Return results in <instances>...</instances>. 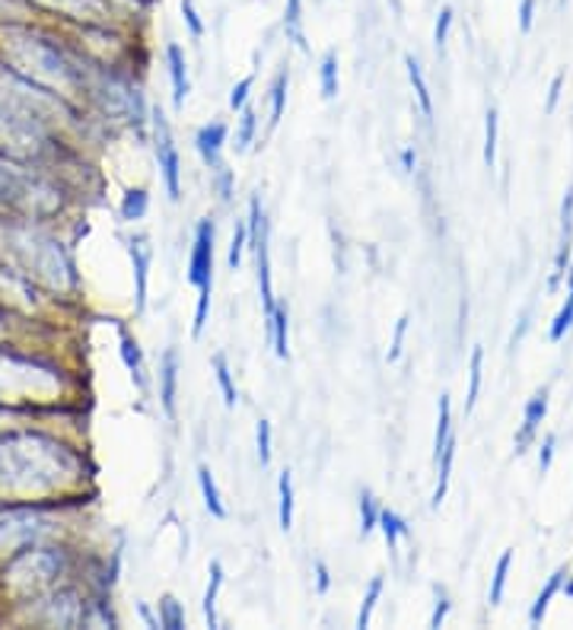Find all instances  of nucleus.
Masks as SVG:
<instances>
[{
  "instance_id": "f257e3e1",
  "label": "nucleus",
  "mask_w": 573,
  "mask_h": 630,
  "mask_svg": "<svg viewBox=\"0 0 573 630\" xmlns=\"http://www.w3.org/2000/svg\"><path fill=\"white\" fill-rule=\"evenodd\" d=\"M84 480V455L42 430L0 433V497L45 500Z\"/></svg>"
},
{
  "instance_id": "f03ea898",
  "label": "nucleus",
  "mask_w": 573,
  "mask_h": 630,
  "mask_svg": "<svg viewBox=\"0 0 573 630\" xmlns=\"http://www.w3.org/2000/svg\"><path fill=\"white\" fill-rule=\"evenodd\" d=\"M3 55L13 70L30 77L35 84L48 87H77L84 84V74L77 64L58 48V42L38 35V32L23 30V26H7L3 30Z\"/></svg>"
},
{
  "instance_id": "7ed1b4c3",
  "label": "nucleus",
  "mask_w": 573,
  "mask_h": 630,
  "mask_svg": "<svg viewBox=\"0 0 573 630\" xmlns=\"http://www.w3.org/2000/svg\"><path fill=\"white\" fill-rule=\"evenodd\" d=\"M58 395L60 369L55 363L0 347V405L16 411L20 401L42 405V401H58Z\"/></svg>"
},
{
  "instance_id": "20e7f679",
  "label": "nucleus",
  "mask_w": 573,
  "mask_h": 630,
  "mask_svg": "<svg viewBox=\"0 0 573 630\" xmlns=\"http://www.w3.org/2000/svg\"><path fill=\"white\" fill-rule=\"evenodd\" d=\"M70 567V557L64 548H48V544H32L16 554L7 557V564L0 567V583L7 589V596L16 601L35 599L45 589L58 586V579Z\"/></svg>"
},
{
  "instance_id": "39448f33",
  "label": "nucleus",
  "mask_w": 573,
  "mask_h": 630,
  "mask_svg": "<svg viewBox=\"0 0 573 630\" xmlns=\"http://www.w3.org/2000/svg\"><path fill=\"white\" fill-rule=\"evenodd\" d=\"M0 208L20 210L26 220H38L60 208V191L55 181L0 153Z\"/></svg>"
},
{
  "instance_id": "423d86ee",
  "label": "nucleus",
  "mask_w": 573,
  "mask_h": 630,
  "mask_svg": "<svg viewBox=\"0 0 573 630\" xmlns=\"http://www.w3.org/2000/svg\"><path fill=\"white\" fill-rule=\"evenodd\" d=\"M10 242L23 262V268L30 277H38L42 284H48L52 290H64V287H74V265L67 258V252L60 248V242L52 236L32 230V226H16L10 230Z\"/></svg>"
},
{
  "instance_id": "0eeeda50",
  "label": "nucleus",
  "mask_w": 573,
  "mask_h": 630,
  "mask_svg": "<svg viewBox=\"0 0 573 630\" xmlns=\"http://www.w3.org/2000/svg\"><path fill=\"white\" fill-rule=\"evenodd\" d=\"M58 516L38 500L0 504V557H10L23 548H32L55 535Z\"/></svg>"
},
{
  "instance_id": "6e6552de",
  "label": "nucleus",
  "mask_w": 573,
  "mask_h": 630,
  "mask_svg": "<svg viewBox=\"0 0 573 630\" xmlns=\"http://www.w3.org/2000/svg\"><path fill=\"white\" fill-rule=\"evenodd\" d=\"M26 605L32 621L45 628H84L90 621V601L74 586H52Z\"/></svg>"
},
{
  "instance_id": "1a4fd4ad",
  "label": "nucleus",
  "mask_w": 573,
  "mask_h": 630,
  "mask_svg": "<svg viewBox=\"0 0 573 630\" xmlns=\"http://www.w3.org/2000/svg\"><path fill=\"white\" fill-rule=\"evenodd\" d=\"M153 128H156V159H159V173H163V181H166V191L173 201L181 198V159L179 147L173 141V131L166 124V115L156 112L153 115Z\"/></svg>"
},
{
  "instance_id": "9d476101",
  "label": "nucleus",
  "mask_w": 573,
  "mask_h": 630,
  "mask_svg": "<svg viewBox=\"0 0 573 630\" xmlns=\"http://www.w3.org/2000/svg\"><path fill=\"white\" fill-rule=\"evenodd\" d=\"M188 284L198 290H213V223L201 220L191 242V258H188Z\"/></svg>"
},
{
  "instance_id": "9b49d317",
  "label": "nucleus",
  "mask_w": 573,
  "mask_h": 630,
  "mask_svg": "<svg viewBox=\"0 0 573 630\" xmlns=\"http://www.w3.org/2000/svg\"><path fill=\"white\" fill-rule=\"evenodd\" d=\"M544 415H548V389H539L529 401H526V408H522V423H519V430H516L514 436L516 455H522V452L536 443Z\"/></svg>"
},
{
  "instance_id": "f8f14e48",
  "label": "nucleus",
  "mask_w": 573,
  "mask_h": 630,
  "mask_svg": "<svg viewBox=\"0 0 573 630\" xmlns=\"http://www.w3.org/2000/svg\"><path fill=\"white\" fill-rule=\"evenodd\" d=\"M176 398H179V354H176V347H169L159 363V405L173 420L179 415Z\"/></svg>"
},
{
  "instance_id": "ddd939ff",
  "label": "nucleus",
  "mask_w": 573,
  "mask_h": 630,
  "mask_svg": "<svg viewBox=\"0 0 573 630\" xmlns=\"http://www.w3.org/2000/svg\"><path fill=\"white\" fill-rule=\"evenodd\" d=\"M52 13H64L70 20H84V23H102L106 20V0H32Z\"/></svg>"
},
{
  "instance_id": "4468645a",
  "label": "nucleus",
  "mask_w": 573,
  "mask_h": 630,
  "mask_svg": "<svg viewBox=\"0 0 573 630\" xmlns=\"http://www.w3.org/2000/svg\"><path fill=\"white\" fill-rule=\"evenodd\" d=\"M227 137H230V128L223 121H213V124H205L198 128L195 134V147L201 153V159L208 166H220V156H223V147H227Z\"/></svg>"
},
{
  "instance_id": "2eb2a0df",
  "label": "nucleus",
  "mask_w": 573,
  "mask_h": 630,
  "mask_svg": "<svg viewBox=\"0 0 573 630\" xmlns=\"http://www.w3.org/2000/svg\"><path fill=\"white\" fill-rule=\"evenodd\" d=\"M131 262H134V280H137V312H144L147 306V277H151V262H153V245L151 240H131Z\"/></svg>"
},
{
  "instance_id": "dca6fc26",
  "label": "nucleus",
  "mask_w": 573,
  "mask_h": 630,
  "mask_svg": "<svg viewBox=\"0 0 573 630\" xmlns=\"http://www.w3.org/2000/svg\"><path fill=\"white\" fill-rule=\"evenodd\" d=\"M166 64H169V80H173V106L181 109L191 92V84H188V60L176 42L166 45Z\"/></svg>"
},
{
  "instance_id": "f3484780",
  "label": "nucleus",
  "mask_w": 573,
  "mask_h": 630,
  "mask_svg": "<svg viewBox=\"0 0 573 630\" xmlns=\"http://www.w3.org/2000/svg\"><path fill=\"white\" fill-rule=\"evenodd\" d=\"M255 248V265H258V297H262V309H265V319H272L274 306V287H272V255H268V236H262Z\"/></svg>"
},
{
  "instance_id": "a211bd4d",
  "label": "nucleus",
  "mask_w": 573,
  "mask_h": 630,
  "mask_svg": "<svg viewBox=\"0 0 573 630\" xmlns=\"http://www.w3.org/2000/svg\"><path fill=\"white\" fill-rule=\"evenodd\" d=\"M268 334H272L274 354L280 361H287L290 357V312H287V302L274 306L272 319H268Z\"/></svg>"
},
{
  "instance_id": "6ab92c4d",
  "label": "nucleus",
  "mask_w": 573,
  "mask_h": 630,
  "mask_svg": "<svg viewBox=\"0 0 573 630\" xmlns=\"http://www.w3.org/2000/svg\"><path fill=\"white\" fill-rule=\"evenodd\" d=\"M564 579H568V571H564V567L548 576V583L542 586L539 599L532 601V608H529V625H532V628H539L544 621V615H548V608H551V599L564 589Z\"/></svg>"
},
{
  "instance_id": "aec40b11",
  "label": "nucleus",
  "mask_w": 573,
  "mask_h": 630,
  "mask_svg": "<svg viewBox=\"0 0 573 630\" xmlns=\"http://www.w3.org/2000/svg\"><path fill=\"white\" fill-rule=\"evenodd\" d=\"M294 475L284 468L280 475H277V522H280V529L284 532H290L294 529Z\"/></svg>"
},
{
  "instance_id": "412c9836",
  "label": "nucleus",
  "mask_w": 573,
  "mask_h": 630,
  "mask_svg": "<svg viewBox=\"0 0 573 630\" xmlns=\"http://www.w3.org/2000/svg\"><path fill=\"white\" fill-rule=\"evenodd\" d=\"M453 436V401L450 395L443 391L440 395V405H437V433H433V458H440L443 446L450 443Z\"/></svg>"
},
{
  "instance_id": "4be33fe9",
  "label": "nucleus",
  "mask_w": 573,
  "mask_h": 630,
  "mask_svg": "<svg viewBox=\"0 0 573 630\" xmlns=\"http://www.w3.org/2000/svg\"><path fill=\"white\" fill-rule=\"evenodd\" d=\"M198 487H201L205 507H208L213 519H227V504H223V497H220V487H217V480H213L208 465H198Z\"/></svg>"
},
{
  "instance_id": "5701e85b",
  "label": "nucleus",
  "mask_w": 573,
  "mask_h": 630,
  "mask_svg": "<svg viewBox=\"0 0 573 630\" xmlns=\"http://www.w3.org/2000/svg\"><path fill=\"white\" fill-rule=\"evenodd\" d=\"M208 589H205V621L208 628H220V618H217V599H220V589H223V564L211 561L208 567Z\"/></svg>"
},
{
  "instance_id": "b1692460",
  "label": "nucleus",
  "mask_w": 573,
  "mask_h": 630,
  "mask_svg": "<svg viewBox=\"0 0 573 630\" xmlns=\"http://www.w3.org/2000/svg\"><path fill=\"white\" fill-rule=\"evenodd\" d=\"M453 462H455V436H450V443L443 446L440 458H437V468H440V480H437V490H433V500L430 507L437 510L443 500H447V490H450V478H453Z\"/></svg>"
},
{
  "instance_id": "393cba45",
  "label": "nucleus",
  "mask_w": 573,
  "mask_h": 630,
  "mask_svg": "<svg viewBox=\"0 0 573 630\" xmlns=\"http://www.w3.org/2000/svg\"><path fill=\"white\" fill-rule=\"evenodd\" d=\"M379 532H383V539H386V544H389V551H395L398 548V541L411 539V526L398 516L395 510H379V526H376Z\"/></svg>"
},
{
  "instance_id": "a878e982",
  "label": "nucleus",
  "mask_w": 573,
  "mask_h": 630,
  "mask_svg": "<svg viewBox=\"0 0 573 630\" xmlns=\"http://www.w3.org/2000/svg\"><path fill=\"white\" fill-rule=\"evenodd\" d=\"M405 67H408V80H411V87H415V96H418L421 112L427 115V121H433V96H430V87H427V77H423L421 64L411 58V55H405Z\"/></svg>"
},
{
  "instance_id": "bb28decb",
  "label": "nucleus",
  "mask_w": 573,
  "mask_h": 630,
  "mask_svg": "<svg viewBox=\"0 0 573 630\" xmlns=\"http://www.w3.org/2000/svg\"><path fill=\"white\" fill-rule=\"evenodd\" d=\"M121 357H124V366L131 369V376L137 379V386L144 389L147 386V369H144V354L137 347V341L131 334H121Z\"/></svg>"
},
{
  "instance_id": "cd10ccee",
  "label": "nucleus",
  "mask_w": 573,
  "mask_h": 630,
  "mask_svg": "<svg viewBox=\"0 0 573 630\" xmlns=\"http://www.w3.org/2000/svg\"><path fill=\"white\" fill-rule=\"evenodd\" d=\"M213 376H217V386H220V391H223V405H227V408H236L240 391H236L233 369H230V363H227L223 354H213Z\"/></svg>"
},
{
  "instance_id": "c85d7f7f",
  "label": "nucleus",
  "mask_w": 573,
  "mask_h": 630,
  "mask_svg": "<svg viewBox=\"0 0 573 630\" xmlns=\"http://www.w3.org/2000/svg\"><path fill=\"white\" fill-rule=\"evenodd\" d=\"M482 373H484V347L478 344L472 351V361H469V395H465V411H472L478 405V395H482Z\"/></svg>"
},
{
  "instance_id": "c756f323",
  "label": "nucleus",
  "mask_w": 573,
  "mask_h": 630,
  "mask_svg": "<svg viewBox=\"0 0 573 630\" xmlns=\"http://www.w3.org/2000/svg\"><path fill=\"white\" fill-rule=\"evenodd\" d=\"M383 589H386V579L383 576H373L370 579V586H366V596L361 601V611H357V628H370V621H373V611H376V605L383 599Z\"/></svg>"
},
{
  "instance_id": "7c9ffc66",
  "label": "nucleus",
  "mask_w": 573,
  "mask_h": 630,
  "mask_svg": "<svg viewBox=\"0 0 573 630\" xmlns=\"http://www.w3.org/2000/svg\"><path fill=\"white\" fill-rule=\"evenodd\" d=\"M497 141H500V119H497V109H487L484 115V166L494 169L497 163Z\"/></svg>"
},
{
  "instance_id": "2f4dec72",
  "label": "nucleus",
  "mask_w": 573,
  "mask_h": 630,
  "mask_svg": "<svg viewBox=\"0 0 573 630\" xmlns=\"http://www.w3.org/2000/svg\"><path fill=\"white\" fill-rule=\"evenodd\" d=\"M510 567H514V551H504L500 561H497V567H494V576H491V593H487V601H491V605H500V601H504Z\"/></svg>"
},
{
  "instance_id": "473e14b6",
  "label": "nucleus",
  "mask_w": 573,
  "mask_h": 630,
  "mask_svg": "<svg viewBox=\"0 0 573 630\" xmlns=\"http://www.w3.org/2000/svg\"><path fill=\"white\" fill-rule=\"evenodd\" d=\"M147 208H151V195H147L144 188H134V191H128L124 201H121V217L134 223V220H144V217H147Z\"/></svg>"
},
{
  "instance_id": "72a5a7b5",
  "label": "nucleus",
  "mask_w": 573,
  "mask_h": 630,
  "mask_svg": "<svg viewBox=\"0 0 573 630\" xmlns=\"http://www.w3.org/2000/svg\"><path fill=\"white\" fill-rule=\"evenodd\" d=\"M255 134H258V119H255V109L252 106H245L240 112V128H236V151H249L252 144H255Z\"/></svg>"
},
{
  "instance_id": "f704fd0d",
  "label": "nucleus",
  "mask_w": 573,
  "mask_h": 630,
  "mask_svg": "<svg viewBox=\"0 0 573 630\" xmlns=\"http://www.w3.org/2000/svg\"><path fill=\"white\" fill-rule=\"evenodd\" d=\"M319 87H322V99H334L338 96V55L334 52H326V58H322Z\"/></svg>"
},
{
  "instance_id": "c9c22d12",
  "label": "nucleus",
  "mask_w": 573,
  "mask_h": 630,
  "mask_svg": "<svg viewBox=\"0 0 573 630\" xmlns=\"http://www.w3.org/2000/svg\"><path fill=\"white\" fill-rule=\"evenodd\" d=\"M159 628L181 630L185 628V611L176 596H163L159 599Z\"/></svg>"
},
{
  "instance_id": "e433bc0d",
  "label": "nucleus",
  "mask_w": 573,
  "mask_h": 630,
  "mask_svg": "<svg viewBox=\"0 0 573 630\" xmlns=\"http://www.w3.org/2000/svg\"><path fill=\"white\" fill-rule=\"evenodd\" d=\"M287 87H290V74H287V70H280L272 84V128L274 124H280V119H284V106H287Z\"/></svg>"
},
{
  "instance_id": "4c0bfd02",
  "label": "nucleus",
  "mask_w": 573,
  "mask_h": 630,
  "mask_svg": "<svg viewBox=\"0 0 573 630\" xmlns=\"http://www.w3.org/2000/svg\"><path fill=\"white\" fill-rule=\"evenodd\" d=\"M379 504H376V497L370 494V490H363L361 494V535H370L376 526H379Z\"/></svg>"
},
{
  "instance_id": "58836bf2",
  "label": "nucleus",
  "mask_w": 573,
  "mask_h": 630,
  "mask_svg": "<svg viewBox=\"0 0 573 630\" xmlns=\"http://www.w3.org/2000/svg\"><path fill=\"white\" fill-rule=\"evenodd\" d=\"M300 20H302V0H287V10H284V30H287V35H290L300 48H306Z\"/></svg>"
},
{
  "instance_id": "ea45409f",
  "label": "nucleus",
  "mask_w": 573,
  "mask_h": 630,
  "mask_svg": "<svg viewBox=\"0 0 573 630\" xmlns=\"http://www.w3.org/2000/svg\"><path fill=\"white\" fill-rule=\"evenodd\" d=\"M245 245H249V226H245V223H236L233 240H230V252H227V265H230V270H240Z\"/></svg>"
},
{
  "instance_id": "a19ab883",
  "label": "nucleus",
  "mask_w": 573,
  "mask_h": 630,
  "mask_svg": "<svg viewBox=\"0 0 573 630\" xmlns=\"http://www.w3.org/2000/svg\"><path fill=\"white\" fill-rule=\"evenodd\" d=\"M272 420H258V427H255V443H258V462H262V468L265 465H272Z\"/></svg>"
},
{
  "instance_id": "79ce46f5",
  "label": "nucleus",
  "mask_w": 573,
  "mask_h": 630,
  "mask_svg": "<svg viewBox=\"0 0 573 630\" xmlns=\"http://www.w3.org/2000/svg\"><path fill=\"white\" fill-rule=\"evenodd\" d=\"M450 30H453V7H443L440 16H437V26H433V45L443 52L447 42H450Z\"/></svg>"
},
{
  "instance_id": "37998d69",
  "label": "nucleus",
  "mask_w": 573,
  "mask_h": 630,
  "mask_svg": "<svg viewBox=\"0 0 573 630\" xmlns=\"http://www.w3.org/2000/svg\"><path fill=\"white\" fill-rule=\"evenodd\" d=\"M211 316V290H198V306H195V322H191V334L198 338Z\"/></svg>"
},
{
  "instance_id": "c03bdc74",
  "label": "nucleus",
  "mask_w": 573,
  "mask_h": 630,
  "mask_svg": "<svg viewBox=\"0 0 573 630\" xmlns=\"http://www.w3.org/2000/svg\"><path fill=\"white\" fill-rule=\"evenodd\" d=\"M181 16H185V26L191 32V38H201V35H205V20H201L195 0H181Z\"/></svg>"
},
{
  "instance_id": "a18cd8bd",
  "label": "nucleus",
  "mask_w": 573,
  "mask_h": 630,
  "mask_svg": "<svg viewBox=\"0 0 573 630\" xmlns=\"http://www.w3.org/2000/svg\"><path fill=\"white\" fill-rule=\"evenodd\" d=\"M252 87H255V74L242 77L240 84L233 87V92H230V109H233V112H242V109L249 106V92H252Z\"/></svg>"
},
{
  "instance_id": "49530a36",
  "label": "nucleus",
  "mask_w": 573,
  "mask_h": 630,
  "mask_svg": "<svg viewBox=\"0 0 573 630\" xmlns=\"http://www.w3.org/2000/svg\"><path fill=\"white\" fill-rule=\"evenodd\" d=\"M450 608H453L450 596L443 589H437V605H433V615H430V628H443L447 618H450Z\"/></svg>"
},
{
  "instance_id": "de8ad7c7",
  "label": "nucleus",
  "mask_w": 573,
  "mask_h": 630,
  "mask_svg": "<svg viewBox=\"0 0 573 630\" xmlns=\"http://www.w3.org/2000/svg\"><path fill=\"white\" fill-rule=\"evenodd\" d=\"M408 316H401L398 322H395V334H393V347H389V354H386V361L395 363L401 357V347H405V334H408Z\"/></svg>"
},
{
  "instance_id": "09e8293b",
  "label": "nucleus",
  "mask_w": 573,
  "mask_h": 630,
  "mask_svg": "<svg viewBox=\"0 0 573 630\" xmlns=\"http://www.w3.org/2000/svg\"><path fill=\"white\" fill-rule=\"evenodd\" d=\"M213 176H217V191H220V198L230 201V195H233V169H227V166L220 163V166H213Z\"/></svg>"
},
{
  "instance_id": "8fccbe9b",
  "label": "nucleus",
  "mask_w": 573,
  "mask_h": 630,
  "mask_svg": "<svg viewBox=\"0 0 573 630\" xmlns=\"http://www.w3.org/2000/svg\"><path fill=\"white\" fill-rule=\"evenodd\" d=\"M554 446H558V436L551 433V436H544V443L539 446V472H548L551 468V458H554Z\"/></svg>"
},
{
  "instance_id": "3c124183",
  "label": "nucleus",
  "mask_w": 573,
  "mask_h": 630,
  "mask_svg": "<svg viewBox=\"0 0 573 630\" xmlns=\"http://www.w3.org/2000/svg\"><path fill=\"white\" fill-rule=\"evenodd\" d=\"M312 571H316V589H319V593H329V589H332V573H329V564H326V561H316V564H312Z\"/></svg>"
},
{
  "instance_id": "603ef678",
  "label": "nucleus",
  "mask_w": 573,
  "mask_h": 630,
  "mask_svg": "<svg viewBox=\"0 0 573 630\" xmlns=\"http://www.w3.org/2000/svg\"><path fill=\"white\" fill-rule=\"evenodd\" d=\"M536 23V0H522L519 3V30L529 32Z\"/></svg>"
},
{
  "instance_id": "864d4df0",
  "label": "nucleus",
  "mask_w": 573,
  "mask_h": 630,
  "mask_svg": "<svg viewBox=\"0 0 573 630\" xmlns=\"http://www.w3.org/2000/svg\"><path fill=\"white\" fill-rule=\"evenodd\" d=\"M561 87H564V77L558 74V77L551 80V90H548V106H544L548 112H554V106H558V99H561Z\"/></svg>"
},
{
  "instance_id": "5fc2aeb1",
  "label": "nucleus",
  "mask_w": 573,
  "mask_h": 630,
  "mask_svg": "<svg viewBox=\"0 0 573 630\" xmlns=\"http://www.w3.org/2000/svg\"><path fill=\"white\" fill-rule=\"evenodd\" d=\"M401 166H405V173H415V166H418V153L411 151V147L401 151Z\"/></svg>"
},
{
  "instance_id": "6e6d98bb",
  "label": "nucleus",
  "mask_w": 573,
  "mask_h": 630,
  "mask_svg": "<svg viewBox=\"0 0 573 630\" xmlns=\"http://www.w3.org/2000/svg\"><path fill=\"white\" fill-rule=\"evenodd\" d=\"M137 611H141V618L147 621V628H159V618H153V611L147 608V605H144V601L137 605Z\"/></svg>"
},
{
  "instance_id": "4d7b16f0",
  "label": "nucleus",
  "mask_w": 573,
  "mask_h": 630,
  "mask_svg": "<svg viewBox=\"0 0 573 630\" xmlns=\"http://www.w3.org/2000/svg\"><path fill=\"white\" fill-rule=\"evenodd\" d=\"M564 593H568V596L573 599V571L568 573V579H564Z\"/></svg>"
},
{
  "instance_id": "13d9d810",
  "label": "nucleus",
  "mask_w": 573,
  "mask_h": 630,
  "mask_svg": "<svg viewBox=\"0 0 573 630\" xmlns=\"http://www.w3.org/2000/svg\"><path fill=\"white\" fill-rule=\"evenodd\" d=\"M7 325H10V322H7V312H3V309H0V338H3V334H7Z\"/></svg>"
}]
</instances>
